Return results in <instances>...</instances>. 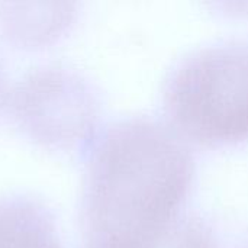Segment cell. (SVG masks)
<instances>
[{
    "mask_svg": "<svg viewBox=\"0 0 248 248\" xmlns=\"http://www.w3.org/2000/svg\"><path fill=\"white\" fill-rule=\"evenodd\" d=\"M195 161L169 124L129 118L92 144L83 198V248H158L179 227Z\"/></svg>",
    "mask_w": 248,
    "mask_h": 248,
    "instance_id": "6da1fadb",
    "label": "cell"
},
{
    "mask_svg": "<svg viewBox=\"0 0 248 248\" xmlns=\"http://www.w3.org/2000/svg\"><path fill=\"white\" fill-rule=\"evenodd\" d=\"M4 7L0 9L3 36L25 48L54 41L74 16L71 4H6Z\"/></svg>",
    "mask_w": 248,
    "mask_h": 248,
    "instance_id": "5b68a950",
    "label": "cell"
},
{
    "mask_svg": "<svg viewBox=\"0 0 248 248\" xmlns=\"http://www.w3.org/2000/svg\"><path fill=\"white\" fill-rule=\"evenodd\" d=\"M7 99L23 132L45 147L70 150L93 138L97 102L90 86L73 71L38 68Z\"/></svg>",
    "mask_w": 248,
    "mask_h": 248,
    "instance_id": "3957f363",
    "label": "cell"
},
{
    "mask_svg": "<svg viewBox=\"0 0 248 248\" xmlns=\"http://www.w3.org/2000/svg\"><path fill=\"white\" fill-rule=\"evenodd\" d=\"M0 248H62L52 214L26 196L0 199Z\"/></svg>",
    "mask_w": 248,
    "mask_h": 248,
    "instance_id": "277c9868",
    "label": "cell"
},
{
    "mask_svg": "<svg viewBox=\"0 0 248 248\" xmlns=\"http://www.w3.org/2000/svg\"><path fill=\"white\" fill-rule=\"evenodd\" d=\"M170 248H248V237L224 230L206 218H190L176 228Z\"/></svg>",
    "mask_w": 248,
    "mask_h": 248,
    "instance_id": "8992f818",
    "label": "cell"
},
{
    "mask_svg": "<svg viewBox=\"0 0 248 248\" xmlns=\"http://www.w3.org/2000/svg\"><path fill=\"white\" fill-rule=\"evenodd\" d=\"M167 124L187 142L227 145L248 140V42L199 48L170 71Z\"/></svg>",
    "mask_w": 248,
    "mask_h": 248,
    "instance_id": "7a4b0ae2",
    "label": "cell"
},
{
    "mask_svg": "<svg viewBox=\"0 0 248 248\" xmlns=\"http://www.w3.org/2000/svg\"><path fill=\"white\" fill-rule=\"evenodd\" d=\"M9 97V93L6 92V87H4V80H3V74L0 71V108L6 103V99Z\"/></svg>",
    "mask_w": 248,
    "mask_h": 248,
    "instance_id": "52a82bcc",
    "label": "cell"
}]
</instances>
